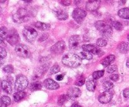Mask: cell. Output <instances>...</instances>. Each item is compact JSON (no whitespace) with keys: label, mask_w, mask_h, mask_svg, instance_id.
Listing matches in <instances>:
<instances>
[{"label":"cell","mask_w":129,"mask_h":107,"mask_svg":"<svg viewBox=\"0 0 129 107\" xmlns=\"http://www.w3.org/2000/svg\"><path fill=\"white\" fill-rule=\"evenodd\" d=\"M63 64L69 67L76 68L81 64L82 59L77 54L68 53L63 56L62 59Z\"/></svg>","instance_id":"cell-1"},{"label":"cell","mask_w":129,"mask_h":107,"mask_svg":"<svg viewBox=\"0 0 129 107\" xmlns=\"http://www.w3.org/2000/svg\"><path fill=\"white\" fill-rule=\"evenodd\" d=\"M95 26L104 39H109L113 34V30L110 25L104 21H96Z\"/></svg>","instance_id":"cell-2"},{"label":"cell","mask_w":129,"mask_h":107,"mask_svg":"<svg viewBox=\"0 0 129 107\" xmlns=\"http://www.w3.org/2000/svg\"><path fill=\"white\" fill-rule=\"evenodd\" d=\"M30 19V14L25 8H20L13 15V20L17 23H22Z\"/></svg>","instance_id":"cell-3"},{"label":"cell","mask_w":129,"mask_h":107,"mask_svg":"<svg viewBox=\"0 0 129 107\" xmlns=\"http://www.w3.org/2000/svg\"><path fill=\"white\" fill-rule=\"evenodd\" d=\"M28 85V81L25 76L19 75L16 78L15 83V89L17 91H23Z\"/></svg>","instance_id":"cell-4"},{"label":"cell","mask_w":129,"mask_h":107,"mask_svg":"<svg viewBox=\"0 0 129 107\" xmlns=\"http://www.w3.org/2000/svg\"><path fill=\"white\" fill-rule=\"evenodd\" d=\"M23 35L26 41L28 42H33L37 37V32L32 27L26 26L23 30Z\"/></svg>","instance_id":"cell-5"},{"label":"cell","mask_w":129,"mask_h":107,"mask_svg":"<svg viewBox=\"0 0 129 107\" xmlns=\"http://www.w3.org/2000/svg\"><path fill=\"white\" fill-rule=\"evenodd\" d=\"M15 52L18 55L23 58H28L31 56V52L28 47L23 44H18L15 47Z\"/></svg>","instance_id":"cell-6"},{"label":"cell","mask_w":129,"mask_h":107,"mask_svg":"<svg viewBox=\"0 0 129 107\" xmlns=\"http://www.w3.org/2000/svg\"><path fill=\"white\" fill-rule=\"evenodd\" d=\"M6 40L13 46L18 45V44L20 42V37L16 30H15V29H11V30H10Z\"/></svg>","instance_id":"cell-7"},{"label":"cell","mask_w":129,"mask_h":107,"mask_svg":"<svg viewBox=\"0 0 129 107\" xmlns=\"http://www.w3.org/2000/svg\"><path fill=\"white\" fill-rule=\"evenodd\" d=\"M86 16V13L82 9L76 8L73 12V18L79 24H81L83 23Z\"/></svg>","instance_id":"cell-8"},{"label":"cell","mask_w":129,"mask_h":107,"mask_svg":"<svg viewBox=\"0 0 129 107\" xmlns=\"http://www.w3.org/2000/svg\"><path fill=\"white\" fill-rule=\"evenodd\" d=\"M82 49L84 50V51L89 52L95 54V55H98V56H101L104 54V52L102 49H99L94 45H90V44L83 45L82 46Z\"/></svg>","instance_id":"cell-9"},{"label":"cell","mask_w":129,"mask_h":107,"mask_svg":"<svg viewBox=\"0 0 129 107\" xmlns=\"http://www.w3.org/2000/svg\"><path fill=\"white\" fill-rule=\"evenodd\" d=\"M81 43V39L80 36L78 35H73L71 37L69 40V48L71 50H78L79 48Z\"/></svg>","instance_id":"cell-10"},{"label":"cell","mask_w":129,"mask_h":107,"mask_svg":"<svg viewBox=\"0 0 129 107\" xmlns=\"http://www.w3.org/2000/svg\"><path fill=\"white\" fill-rule=\"evenodd\" d=\"M113 96V93L112 91H105L100 94L98 96V100L102 104H106V103H109L112 100Z\"/></svg>","instance_id":"cell-11"},{"label":"cell","mask_w":129,"mask_h":107,"mask_svg":"<svg viewBox=\"0 0 129 107\" xmlns=\"http://www.w3.org/2000/svg\"><path fill=\"white\" fill-rule=\"evenodd\" d=\"M66 49V44L63 40L57 42L50 49V51L55 54H62Z\"/></svg>","instance_id":"cell-12"},{"label":"cell","mask_w":129,"mask_h":107,"mask_svg":"<svg viewBox=\"0 0 129 107\" xmlns=\"http://www.w3.org/2000/svg\"><path fill=\"white\" fill-rule=\"evenodd\" d=\"M49 67V66H46L45 65H43V66L40 67L39 69H37L35 70V72L34 73V76L32 77V79L34 81L39 80L40 78H42L44 76V74H45V72L47 70V68Z\"/></svg>","instance_id":"cell-13"},{"label":"cell","mask_w":129,"mask_h":107,"mask_svg":"<svg viewBox=\"0 0 129 107\" xmlns=\"http://www.w3.org/2000/svg\"><path fill=\"white\" fill-rule=\"evenodd\" d=\"M44 84L47 89H50V90H55V89H59V84L55 81L50 78L45 79L44 81Z\"/></svg>","instance_id":"cell-14"},{"label":"cell","mask_w":129,"mask_h":107,"mask_svg":"<svg viewBox=\"0 0 129 107\" xmlns=\"http://www.w3.org/2000/svg\"><path fill=\"white\" fill-rule=\"evenodd\" d=\"M67 94L68 96L71 99H75V98H79L81 94V90L78 88H71L68 89Z\"/></svg>","instance_id":"cell-15"},{"label":"cell","mask_w":129,"mask_h":107,"mask_svg":"<svg viewBox=\"0 0 129 107\" xmlns=\"http://www.w3.org/2000/svg\"><path fill=\"white\" fill-rule=\"evenodd\" d=\"M100 3L101 1H88L86 4V8L88 11H95L100 7Z\"/></svg>","instance_id":"cell-16"},{"label":"cell","mask_w":129,"mask_h":107,"mask_svg":"<svg viewBox=\"0 0 129 107\" xmlns=\"http://www.w3.org/2000/svg\"><path fill=\"white\" fill-rule=\"evenodd\" d=\"M55 16L59 20H66L68 18V14L63 10H55Z\"/></svg>","instance_id":"cell-17"},{"label":"cell","mask_w":129,"mask_h":107,"mask_svg":"<svg viewBox=\"0 0 129 107\" xmlns=\"http://www.w3.org/2000/svg\"><path fill=\"white\" fill-rule=\"evenodd\" d=\"M1 87L3 91H5L8 94H11L12 93V87L11 83H9L7 80H3L1 82Z\"/></svg>","instance_id":"cell-18"},{"label":"cell","mask_w":129,"mask_h":107,"mask_svg":"<svg viewBox=\"0 0 129 107\" xmlns=\"http://www.w3.org/2000/svg\"><path fill=\"white\" fill-rule=\"evenodd\" d=\"M115 59V56L114 55H109L103 59L102 64L104 67H108L110 65L111 63L114 61Z\"/></svg>","instance_id":"cell-19"},{"label":"cell","mask_w":129,"mask_h":107,"mask_svg":"<svg viewBox=\"0 0 129 107\" xmlns=\"http://www.w3.org/2000/svg\"><path fill=\"white\" fill-rule=\"evenodd\" d=\"M118 49L121 53L125 54L129 51V43L123 42L118 45Z\"/></svg>","instance_id":"cell-20"},{"label":"cell","mask_w":129,"mask_h":107,"mask_svg":"<svg viewBox=\"0 0 129 107\" xmlns=\"http://www.w3.org/2000/svg\"><path fill=\"white\" fill-rule=\"evenodd\" d=\"M118 16L123 19H129V8H123L118 11Z\"/></svg>","instance_id":"cell-21"},{"label":"cell","mask_w":129,"mask_h":107,"mask_svg":"<svg viewBox=\"0 0 129 107\" xmlns=\"http://www.w3.org/2000/svg\"><path fill=\"white\" fill-rule=\"evenodd\" d=\"M86 88L89 91H94L96 86V83L94 79H89L86 83Z\"/></svg>","instance_id":"cell-22"},{"label":"cell","mask_w":129,"mask_h":107,"mask_svg":"<svg viewBox=\"0 0 129 107\" xmlns=\"http://www.w3.org/2000/svg\"><path fill=\"white\" fill-rule=\"evenodd\" d=\"M9 31L5 26H2L0 30V36H1V43L3 44L4 40H6L8 35Z\"/></svg>","instance_id":"cell-23"},{"label":"cell","mask_w":129,"mask_h":107,"mask_svg":"<svg viewBox=\"0 0 129 107\" xmlns=\"http://www.w3.org/2000/svg\"><path fill=\"white\" fill-rule=\"evenodd\" d=\"M35 26L40 30H47L50 28V25L44 22H40V21H37L35 23Z\"/></svg>","instance_id":"cell-24"},{"label":"cell","mask_w":129,"mask_h":107,"mask_svg":"<svg viewBox=\"0 0 129 107\" xmlns=\"http://www.w3.org/2000/svg\"><path fill=\"white\" fill-rule=\"evenodd\" d=\"M11 100L10 97L3 96L1 98V107H6L11 104Z\"/></svg>","instance_id":"cell-25"},{"label":"cell","mask_w":129,"mask_h":107,"mask_svg":"<svg viewBox=\"0 0 129 107\" xmlns=\"http://www.w3.org/2000/svg\"><path fill=\"white\" fill-rule=\"evenodd\" d=\"M42 87V83L40 82L35 81L30 84L29 88L31 91H35L40 90Z\"/></svg>","instance_id":"cell-26"},{"label":"cell","mask_w":129,"mask_h":107,"mask_svg":"<svg viewBox=\"0 0 129 107\" xmlns=\"http://www.w3.org/2000/svg\"><path fill=\"white\" fill-rule=\"evenodd\" d=\"M26 96V93L23 91H18L16 93H15L13 95L14 100L15 101H19L21 100L23 98H25Z\"/></svg>","instance_id":"cell-27"},{"label":"cell","mask_w":129,"mask_h":107,"mask_svg":"<svg viewBox=\"0 0 129 107\" xmlns=\"http://www.w3.org/2000/svg\"><path fill=\"white\" fill-rule=\"evenodd\" d=\"M69 99H70V98L68 96V94H62L58 98L57 103L59 105H62L66 102L68 101Z\"/></svg>","instance_id":"cell-28"},{"label":"cell","mask_w":129,"mask_h":107,"mask_svg":"<svg viewBox=\"0 0 129 107\" xmlns=\"http://www.w3.org/2000/svg\"><path fill=\"white\" fill-rule=\"evenodd\" d=\"M80 57L82 59H87V60H91L93 58V55L89 52L86 51H83L80 52Z\"/></svg>","instance_id":"cell-29"},{"label":"cell","mask_w":129,"mask_h":107,"mask_svg":"<svg viewBox=\"0 0 129 107\" xmlns=\"http://www.w3.org/2000/svg\"><path fill=\"white\" fill-rule=\"evenodd\" d=\"M86 78L83 75H81L78 77L75 81V84L78 86H81L85 83Z\"/></svg>","instance_id":"cell-30"},{"label":"cell","mask_w":129,"mask_h":107,"mask_svg":"<svg viewBox=\"0 0 129 107\" xmlns=\"http://www.w3.org/2000/svg\"><path fill=\"white\" fill-rule=\"evenodd\" d=\"M103 88L105 91H110L113 88V84L110 81H105L103 84Z\"/></svg>","instance_id":"cell-31"},{"label":"cell","mask_w":129,"mask_h":107,"mask_svg":"<svg viewBox=\"0 0 129 107\" xmlns=\"http://www.w3.org/2000/svg\"><path fill=\"white\" fill-rule=\"evenodd\" d=\"M105 71L103 70H97V71L94 72L93 73V78L94 79H98L102 78L104 75Z\"/></svg>","instance_id":"cell-32"},{"label":"cell","mask_w":129,"mask_h":107,"mask_svg":"<svg viewBox=\"0 0 129 107\" xmlns=\"http://www.w3.org/2000/svg\"><path fill=\"white\" fill-rule=\"evenodd\" d=\"M112 25L118 31H120L123 28V26H122V24L120 22L117 21H113L112 22Z\"/></svg>","instance_id":"cell-33"},{"label":"cell","mask_w":129,"mask_h":107,"mask_svg":"<svg viewBox=\"0 0 129 107\" xmlns=\"http://www.w3.org/2000/svg\"><path fill=\"white\" fill-rule=\"evenodd\" d=\"M96 45L99 47H105L107 45V40L104 38H100L96 40Z\"/></svg>","instance_id":"cell-34"},{"label":"cell","mask_w":129,"mask_h":107,"mask_svg":"<svg viewBox=\"0 0 129 107\" xmlns=\"http://www.w3.org/2000/svg\"><path fill=\"white\" fill-rule=\"evenodd\" d=\"M60 71V67L58 64H55V65H53L50 69V73L51 74H56V73H59Z\"/></svg>","instance_id":"cell-35"},{"label":"cell","mask_w":129,"mask_h":107,"mask_svg":"<svg viewBox=\"0 0 129 107\" xmlns=\"http://www.w3.org/2000/svg\"><path fill=\"white\" fill-rule=\"evenodd\" d=\"M3 70L5 73H8V74H11V73H13L14 72V68L11 65H7L4 67Z\"/></svg>","instance_id":"cell-36"},{"label":"cell","mask_w":129,"mask_h":107,"mask_svg":"<svg viewBox=\"0 0 129 107\" xmlns=\"http://www.w3.org/2000/svg\"><path fill=\"white\" fill-rule=\"evenodd\" d=\"M117 70V66L116 65H111L107 67V71L108 73H113Z\"/></svg>","instance_id":"cell-37"},{"label":"cell","mask_w":129,"mask_h":107,"mask_svg":"<svg viewBox=\"0 0 129 107\" xmlns=\"http://www.w3.org/2000/svg\"><path fill=\"white\" fill-rule=\"evenodd\" d=\"M0 55H1V59H3L6 56V51L4 48H0Z\"/></svg>","instance_id":"cell-38"},{"label":"cell","mask_w":129,"mask_h":107,"mask_svg":"<svg viewBox=\"0 0 129 107\" xmlns=\"http://www.w3.org/2000/svg\"><path fill=\"white\" fill-rule=\"evenodd\" d=\"M110 78L111 80L113 81H117L119 79V75L117 74H111L110 76Z\"/></svg>","instance_id":"cell-39"},{"label":"cell","mask_w":129,"mask_h":107,"mask_svg":"<svg viewBox=\"0 0 129 107\" xmlns=\"http://www.w3.org/2000/svg\"><path fill=\"white\" fill-rule=\"evenodd\" d=\"M60 3H61V5H64V6H69V5L71 4V1L70 0H63V1H60Z\"/></svg>","instance_id":"cell-40"},{"label":"cell","mask_w":129,"mask_h":107,"mask_svg":"<svg viewBox=\"0 0 129 107\" xmlns=\"http://www.w3.org/2000/svg\"><path fill=\"white\" fill-rule=\"evenodd\" d=\"M123 94L125 98H129V88H126L123 90Z\"/></svg>","instance_id":"cell-41"},{"label":"cell","mask_w":129,"mask_h":107,"mask_svg":"<svg viewBox=\"0 0 129 107\" xmlns=\"http://www.w3.org/2000/svg\"><path fill=\"white\" fill-rule=\"evenodd\" d=\"M49 37V34L47 33H44L42 35L41 37H40V39H39V41H44L45 40H46L47 38Z\"/></svg>","instance_id":"cell-42"},{"label":"cell","mask_w":129,"mask_h":107,"mask_svg":"<svg viewBox=\"0 0 129 107\" xmlns=\"http://www.w3.org/2000/svg\"><path fill=\"white\" fill-rule=\"evenodd\" d=\"M64 75H65V74H59V75H57L56 76V79L57 81L62 80V79H63V78H64Z\"/></svg>","instance_id":"cell-43"},{"label":"cell","mask_w":129,"mask_h":107,"mask_svg":"<svg viewBox=\"0 0 129 107\" xmlns=\"http://www.w3.org/2000/svg\"><path fill=\"white\" fill-rule=\"evenodd\" d=\"M71 107H81V106L78 103H74V104H72Z\"/></svg>","instance_id":"cell-44"},{"label":"cell","mask_w":129,"mask_h":107,"mask_svg":"<svg viewBox=\"0 0 129 107\" xmlns=\"http://www.w3.org/2000/svg\"><path fill=\"white\" fill-rule=\"evenodd\" d=\"M126 65H127V67L129 68V58L128 59V60H127V62H126Z\"/></svg>","instance_id":"cell-45"},{"label":"cell","mask_w":129,"mask_h":107,"mask_svg":"<svg viewBox=\"0 0 129 107\" xmlns=\"http://www.w3.org/2000/svg\"><path fill=\"white\" fill-rule=\"evenodd\" d=\"M127 39H128V40L129 41V33H128V36H127Z\"/></svg>","instance_id":"cell-46"},{"label":"cell","mask_w":129,"mask_h":107,"mask_svg":"<svg viewBox=\"0 0 129 107\" xmlns=\"http://www.w3.org/2000/svg\"><path fill=\"white\" fill-rule=\"evenodd\" d=\"M125 107H129V106H125Z\"/></svg>","instance_id":"cell-47"}]
</instances>
